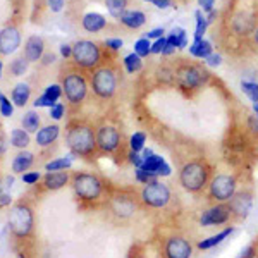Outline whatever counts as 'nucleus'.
<instances>
[{
	"mask_svg": "<svg viewBox=\"0 0 258 258\" xmlns=\"http://www.w3.org/2000/svg\"><path fill=\"white\" fill-rule=\"evenodd\" d=\"M167 43L172 45V47H176L177 50H182L188 47V35H186V30L184 28H172L170 33L167 35Z\"/></svg>",
	"mask_w": 258,
	"mask_h": 258,
	"instance_id": "cd10ccee",
	"label": "nucleus"
},
{
	"mask_svg": "<svg viewBox=\"0 0 258 258\" xmlns=\"http://www.w3.org/2000/svg\"><path fill=\"white\" fill-rule=\"evenodd\" d=\"M2 71H4V62L0 60V78H2Z\"/></svg>",
	"mask_w": 258,
	"mask_h": 258,
	"instance_id": "e2e57ef3",
	"label": "nucleus"
},
{
	"mask_svg": "<svg viewBox=\"0 0 258 258\" xmlns=\"http://www.w3.org/2000/svg\"><path fill=\"white\" fill-rule=\"evenodd\" d=\"M120 24L129 28V30H140L145 23H147V14L141 11H126L120 16Z\"/></svg>",
	"mask_w": 258,
	"mask_h": 258,
	"instance_id": "5701e85b",
	"label": "nucleus"
},
{
	"mask_svg": "<svg viewBox=\"0 0 258 258\" xmlns=\"http://www.w3.org/2000/svg\"><path fill=\"white\" fill-rule=\"evenodd\" d=\"M174 80L177 81V85L184 90H197L200 86H203L209 80V71L200 68L197 64H181L174 71Z\"/></svg>",
	"mask_w": 258,
	"mask_h": 258,
	"instance_id": "1a4fd4ad",
	"label": "nucleus"
},
{
	"mask_svg": "<svg viewBox=\"0 0 258 258\" xmlns=\"http://www.w3.org/2000/svg\"><path fill=\"white\" fill-rule=\"evenodd\" d=\"M30 133L26 131V129H12L11 131V145L14 148H18V150H24L30 145Z\"/></svg>",
	"mask_w": 258,
	"mask_h": 258,
	"instance_id": "7c9ffc66",
	"label": "nucleus"
},
{
	"mask_svg": "<svg viewBox=\"0 0 258 258\" xmlns=\"http://www.w3.org/2000/svg\"><path fill=\"white\" fill-rule=\"evenodd\" d=\"M60 55L64 57V59H69V57H73V45L69 43H62L60 48H59Z\"/></svg>",
	"mask_w": 258,
	"mask_h": 258,
	"instance_id": "864d4df0",
	"label": "nucleus"
},
{
	"mask_svg": "<svg viewBox=\"0 0 258 258\" xmlns=\"http://www.w3.org/2000/svg\"><path fill=\"white\" fill-rule=\"evenodd\" d=\"M122 145L119 129L110 124H103L97 129V148L102 153H115Z\"/></svg>",
	"mask_w": 258,
	"mask_h": 258,
	"instance_id": "9b49d317",
	"label": "nucleus"
},
{
	"mask_svg": "<svg viewBox=\"0 0 258 258\" xmlns=\"http://www.w3.org/2000/svg\"><path fill=\"white\" fill-rule=\"evenodd\" d=\"M129 162H131V164L135 165V169H136V167H141V165H143L145 159L141 157V153H138V152H129Z\"/></svg>",
	"mask_w": 258,
	"mask_h": 258,
	"instance_id": "8fccbe9b",
	"label": "nucleus"
},
{
	"mask_svg": "<svg viewBox=\"0 0 258 258\" xmlns=\"http://www.w3.org/2000/svg\"><path fill=\"white\" fill-rule=\"evenodd\" d=\"M69 182H71V176L68 170H55V172H47L43 176V188L48 191L62 189Z\"/></svg>",
	"mask_w": 258,
	"mask_h": 258,
	"instance_id": "412c9836",
	"label": "nucleus"
},
{
	"mask_svg": "<svg viewBox=\"0 0 258 258\" xmlns=\"http://www.w3.org/2000/svg\"><path fill=\"white\" fill-rule=\"evenodd\" d=\"M164 33H165V30H164V28H153V30H150L148 33H147V38L148 40H159V38H162V36H165L164 35Z\"/></svg>",
	"mask_w": 258,
	"mask_h": 258,
	"instance_id": "3c124183",
	"label": "nucleus"
},
{
	"mask_svg": "<svg viewBox=\"0 0 258 258\" xmlns=\"http://www.w3.org/2000/svg\"><path fill=\"white\" fill-rule=\"evenodd\" d=\"M6 152H7V138H6V135H4L2 129H0V157H2Z\"/></svg>",
	"mask_w": 258,
	"mask_h": 258,
	"instance_id": "6e6d98bb",
	"label": "nucleus"
},
{
	"mask_svg": "<svg viewBox=\"0 0 258 258\" xmlns=\"http://www.w3.org/2000/svg\"><path fill=\"white\" fill-rule=\"evenodd\" d=\"M122 64H124V69H126L129 74L140 73V71L143 69V59H141L140 55H136L135 52L127 53V55L124 57Z\"/></svg>",
	"mask_w": 258,
	"mask_h": 258,
	"instance_id": "72a5a7b5",
	"label": "nucleus"
},
{
	"mask_svg": "<svg viewBox=\"0 0 258 258\" xmlns=\"http://www.w3.org/2000/svg\"><path fill=\"white\" fill-rule=\"evenodd\" d=\"M191 255H193V246L184 236H170V238L165 239V258H191Z\"/></svg>",
	"mask_w": 258,
	"mask_h": 258,
	"instance_id": "4468645a",
	"label": "nucleus"
},
{
	"mask_svg": "<svg viewBox=\"0 0 258 258\" xmlns=\"http://www.w3.org/2000/svg\"><path fill=\"white\" fill-rule=\"evenodd\" d=\"M28 68H30V62L24 59V57H18V59H14L11 62L9 71H11L12 76L19 78V76H24V74H26Z\"/></svg>",
	"mask_w": 258,
	"mask_h": 258,
	"instance_id": "c9c22d12",
	"label": "nucleus"
},
{
	"mask_svg": "<svg viewBox=\"0 0 258 258\" xmlns=\"http://www.w3.org/2000/svg\"><path fill=\"white\" fill-rule=\"evenodd\" d=\"M170 198H172V193H170L169 186L159 181V179L145 184L143 189L140 191L141 203L145 207H150V209H164V207L169 205Z\"/></svg>",
	"mask_w": 258,
	"mask_h": 258,
	"instance_id": "6e6552de",
	"label": "nucleus"
},
{
	"mask_svg": "<svg viewBox=\"0 0 258 258\" xmlns=\"http://www.w3.org/2000/svg\"><path fill=\"white\" fill-rule=\"evenodd\" d=\"M241 90L253 103L258 102V83L255 81H241Z\"/></svg>",
	"mask_w": 258,
	"mask_h": 258,
	"instance_id": "ea45409f",
	"label": "nucleus"
},
{
	"mask_svg": "<svg viewBox=\"0 0 258 258\" xmlns=\"http://www.w3.org/2000/svg\"><path fill=\"white\" fill-rule=\"evenodd\" d=\"M253 112H255V117L258 119V102L253 103Z\"/></svg>",
	"mask_w": 258,
	"mask_h": 258,
	"instance_id": "680f3d73",
	"label": "nucleus"
},
{
	"mask_svg": "<svg viewBox=\"0 0 258 258\" xmlns=\"http://www.w3.org/2000/svg\"><path fill=\"white\" fill-rule=\"evenodd\" d=\"M62 95H64L62 85H55V83H53V85H48L47 88H45L43 93L33 102V105H35V109H52L60 100Z\"/></svg>",
	"mask_w": 258,
	"mask_h": 258,
	"instance_id": "f3484780",
	"label": "nucleus"
},
{
	"mask_svg": "<svg viewBox=\"0 0 258 258\" xmlns=\"http://www.w3.org/2000/svg\"><path fill=\"white\" fill-rule=\"evenodd\" d=\"M71 186L74 189V195L81 202H98L103 198L105 193V186L103 181L95 174L90 172H76L71 176Z\"/></svg>",
	"mask_w": 258,
	"mask_h": 258,
	"instance_id": "7ed1b4c3",
	"label": "nucleus"
},
{
	"mask_svg": "<svg viewBox=\"0 0 258 258\" xmlns=\"http://www.w3.org/2000/svg\"><path fill=\"white\" fill-rule=\"evenodd\" d=\"M232 232H234V227L229 226V227L224 229V231L217 232V234H214V236H210V238L200 241V243H198V249H210V248L217 246V244L222 243V241L226 239V238H229V236H231Z\"/></svg>",
	"mask_w": 258,
	"mask_h": 258,
	"instance_id": "bb28decb",
	"label": "nucleus"
},
{
	"mask_svg": "<svg viewBox=\"0 0 258 258\" xmlns=\"http://www.w3.org/2000/svg\"><path fill=\"white\" fill-rule=\"evenodd\" d=\"M238 181L231 174H219L209 182V197L217 203H227L236 195Z\"/></svg>",
	"mask_w": 258,
	"mask_h": 258,
	"instance_id": "9d476101",
	"label": "nucleus"
},
{
	"mask_svg": "<svg viewBox=\"0 0 258 258\" xmlns=\"http://www.w3.org/2000/svg\"><path fill=\"white\" fill-rule=\"evenodd\" d=\"M135 177H136V181L141 182V184H148V182H152V181H155V179H157L153 174L147 172V170L141 169V167L135 169Z\"/></svg>",
	"mask_w": 258,
	"mask_h": 258,
	"instance_id": "a19ab883",
	"label": "nucleus"
},
{
	"mask_svg": "<svg viewBox=\"0 0 258 258\" xmlns=\"http://www.w3.org/2000/svg\"><path fill=\"white\" fill-rule=\"evenodd\" d=\"M66 114V105L62 102H57L55 105L50 109V117H52L53 120H60L62 117H64Z\"/></svg>",
	"mask_w": 258,
	"mask_h": 258,
	"instance_id": "37998d69",
	"label": "nucleus"
},
{
	"mask_svg": "<svg viewBox=\"0 0 258 258\" xmlns=\"http://www.w3.org/2000/svg\"><path fill=\"white\" fill-rule=\"evenodd\" d=\"M145 143H147V135L138 131V133H135L131 138H129V150H131V152L141 153V152H143V148H145Z\"/></svg>",
	"mask_w": 258,
	"mask_h": 258,
	"instance_id": "4c0bfd02",
	"label": "nucleus"
},
{
	"mask_svg": "<svg viewBox=\"0 0 258 258\" xmlns=\"http://www.w3.org/2000/svg\"><path fill=\"white\" fill-rule=\"evenodd\" d=\"M21 179H23V182L24 184H38L40 182V179H41V174L40 172H36V170H30V172H24V174H21Z\"/></svg>",
	"mask_w": 258,
	"mask_h": 258,
	"instance_id": "79ce46f5",
	"label": "nucleus"
},
{
	"mask_svg": "<svg viewBox=\"0 0 258 258\" xmlns=\"http://www.w3.org/2000/svg\"><path fill=\"white\" fill-rule=\"evenodd\" d=\"M219 18V12L217 11H212V12H209V14H207V21H209V24H212V23H214V21L215 19H217Z\"/></svg>",
	"mask_w": 258,
	"mask_h": 258,
	"instance_id": "13d9d810",
	"label": "nucleus"
},
{
	"mask_svg": "<svg viewBox=\"0 0 258 258\" xmlns=\"http://www.w3.org/2000/svg\"><path fill=\"white\" fill-rule=\"evenodd\" d=\"M21 47V33L16 26L0 30V55H11Z\"/></svg>",
	"mask_w": 258,
	"mask_h": 258,
	"instance_id": "2eb2a0df",
	"label": "nucleus"
},
{
	"mask_svg": "<svg viewBox=\"0 0 258 258\" xmlns=\"http://www.w3.org/2000/svg\"><path fill=\"white\" fill-rule=\"evenodd\" d=\"M255 251H256L255 246H248L241 251V255L238 258H255Z\"/></svg>",
	"mask_w": 258,
	"mask_h": 258,
	"instance_id": "5fc2aeb1",
	"label": "nucleus"
},
{
	"mask_svg": "<svg viewBox=\"0 0 258 258\" xmlns=\"http://www.w3.org/2000/svg\"><path fill=\"white\" fill-rule=\"evenodd\" d=\"M200 9L203 11V14H209V12L214 11L215 7V0H198Z\"/></svg>",
	"mask_w": 258,
	"mask_h": 258,
	"instance_id": "09e8293b",
	"label": "nucleus"
},
{
	"mask_svg": "<svg viewBox=\"0 0 258 258\" xmlns=\"http://www.w3.org/2000/svg\"><path fill=\"white\" fill-rule=\"evenodd\" d=\"M71 59L80 69L95 71L102 64V48L91 40H78L73 45V57Z\"/></svg>",
	"mask_w": 258,
	"mask_h": 258,
	"instance_id": "39448f33",
	"label": "nucleus"
},
{
	"mask_svg": "<svg viewBox=\"0 0 258 258\" xmlns=\"http://www.w3.org/2000/svg\"><path fill=\"white\" fill-rule=\"evenodd\" d=\"M176 47H172V45H165V48L164 50H162V57H170V55H172V53H176Z\"/></svg>",
	"mask_w": 258,
	"mask_h": 258,
	"instance_id": "4d7b16f0",
	"label": "nucleus"
},
{
	"mask_svg": "<svg viewBox=\"0 0 258 258\" xmlns=\"http://www.w3.org/2000/svg\"><path fill=\"white\" fill-rule=\"evenodd\" d=\"M205 64L209 66V68H219V66L222 64V55H220V53H210L205 59Z\"/></svg>",
	"mask_w": 258,
	"mask_h": 258,
	"instance_id": "49530a36",
	"label": "nucleus"
},
{
	"mask_svg": "<svg viewBox=\"0 0 258 258\" xmlns=\"http://www.w3.org/2000/svg\"><path fill=\"white\" fill-rule=\"evenodd\" d=\"M135 53H136V55H140L141 59H145V57L152 55V40H148L147 36L140 38L135 43Z\"/></svg>",
	"mask_w": 258,
	"mask_h": 258,
	"instance_id": "e433bc0d",
	"label": "nucleus"
},
{
	"mask_svg": "<svg viewBox=\"0 0 258 258\" xmlns=\"http://www.w3.org/2000/svg\"><path fill=\"white\" fill-rule=\"evenodd\" d=\"M145 2L153 4V6L159 7V9H169V7L172 6V0H145Z\"/></svg>",
	"mask_w": 258,
	"mask_h": 258,
	"instance_id": "603ef678",
	"label": "nucleus"
},
{
	"mask_svg": "<svg viewBox=\"0 0 258 258\" xmlns=\"http://www.w3.org/2000/svg\"><path fill=\"white\" fill-rule=\"evenodd\" d=\"M45 55V41L41 36L38 35H31L30 38L24 43V59H26L30 64L33 62H40L41 57Z\"/></svg>",
	"mask_w": 258,
	"mask_h": 258,
	"instance_id": "6ab92c4d",
	"label": "nucleus"
},
{
	"mask_svg": "<svg viewBox=\"0 0 258 258\" xmlns=\"http://www.w3.org/2000/svg\"><path fill=\"white\" fill-rule=\"evenodd\" d=\"M59 136H60V126L59 124H50V126H43L38 129L35 140L38 147L47 148V147H52Z\"/></svg>",
	"mask_w": 258,
	"mask_h": 258,
	"instance_id": "aec40b11",
	"label": "nucleus"
},
{
	"mask_svg": "<svg viewBox=\"0 0 258 258\" xmlns=\"http://www.w3.org/2000/svg\"><path fill=\"white\" fill-rule=\"evenodd\" d=\"M14 109H16V105L12 103V100L7 98L6 95L0 91V115H2V117H12V115H14Z\"/></svg>",
	"mask_w": 258,
	"mask_h": 258,
	"instance_id": "58836bf2",
	"label": "nucleus"
},
{
	"mask_svg": "<svg viewBox=\"0 0 258 258\" xmlns=\"http://www.w3.org/2000/svg\"><path fill=\"white\" fill-rule=\"evenodd\" d=\"M66 145L74 157H91L97 152V131L86 122H71L66 131Z\"/></svg>",
	"mask_w": 258,
	"mask_h": 258,
	"instance_id": "f257e3e1",
	"label": "nucleus"
},
{
	"mask_svg": "<svg viewBox=\"0 0 258 258\" xmlns=\"http://www.w3.org/2000/svg\"><path fill=\"white\" fill-rule=\"evenodd\" d=\"M33 164H35V155L31 152H26V150H21L12 160V172L24 174L26 170H30Z\"/></svg>",
	"mask_w": 258,
	"mask_h": 258,
	"instance_id": "b1692460",
	"label": "nucleus"
},
{
	"mask_svg": "<svg viewBox=\"0 0 258 258\" xmlns=\"http://www.w3.org/2000/svg\"><path fill=\"white\" fill-rule=\"evenodd\" d=\"M167 45V36H162L159 40H153L152 41V53L153 55H162V50L165 48Z\"/></svg>",
	"mask_w": 258,
	"mask_h": 258,
	"instance_id": "c03bdc74",
	"label": "nucleus"
},
{
	"mask_svg": "<svg viewBox=\"0 0 258 258\" xmlns=\"http://www.w3.org/2000/svg\"><path fill=\"white\" fill-rule=\"evenodd\" d=\"M229 209H231L232 217H239L244 219L251 210L253 205V195L248 193V191H241V193H236L234 197L227 202Z\"/></svg>",
	"mask_w": 258,
	"mask_h": 258,
	"instance_id": "dca6fc26",
	"label": "nucleus"
},
{
	"mask_svg": "<svg viewBox=\"0 0 258 258\" xmlns=\"http://www.w3.org/2000/svg\"><path fill=\"white\" fill-rule=\"evenodd\" d=\"M88 80L80 71H69L62 78V91L71 105H81L88 95Z\"/></svg>",
	"mask_w": 258,
	"mask_h": 258,
	"instance_id": "0eeeda50",
	"label": "nucleus"
},
{
	"mask_svg": "<svg viewBox=\"0 0 258 258\" xmlns=\"http://www.w3.org/2000/svg\"><path fill=\"white\" fill-rule=\"evenodd\" d=\"M21 122H23V129H26V131L31 135V133H38L40 124H41V117L36 110H28L26 114L23 115Z\"/></svg>",
	"mask_w": 258,
	"mask_h": 258,
	"instance_id": "c756f323",
	"label": "nucleus"
},
{
	"mask_svg": "<svg viewBox=\"0 0 258 258\" xmlns=\"http://www.w3.org/2000/svg\"><path fill=\"white\" fill-rule=\"evenodd\" d=\"M141 169H145L147 172L153 174L155 177H167L172 174V169H170V165L167 164V160H165L162 155H157V153H153L152 157L145 159Z\"/></svg>",
	"mask_w": 258,
	"mask_h": 258,
	"instance_id": "a211bd4d",
	"label": "nucleus"
},
{
	"mask_svg": "<svg viewBox=\"0 0 258 258\" xmlns=\"http://www.w3.org/2000/svg\"><path fill=\"white\" fill-rule=\"evenodd\" d=\"M253 43H255V47L258 48V26L255 28V31H253Z\"/></svg>",
	"mask_w": 258,
	"mask_h": 258,
	"instance_id": "052dcab7",
	"label": "nucleus"
},
{
	"mask_svg": "<svg viewBox=\"0 0 258 258\" xmlns=\"http://www.w3.org/2000/svg\"><path fill=\"white\" fill-rule=\"evenodd\" d=\"M210 167L205 160H189L179 170V182L189 193H200L209 186Z\"/></svg>",
	"mask_w": 258,
	"mask_h": 258,
	"instance_id": "f03ea898",
	"label": "nucleus"
},
{
	"mask_svg": "<svg viewBox=\"0 0 258 258\" xmlns=\"http://www.w3.org/2000/svg\"><path fill=\"white\" fill-rule=\"evenodd\" d=\"M14 184V177H4L0 179V209L2 207H9L12 202V197L9 193V189Z\"/></svg>",
	"mask_w": 258,
	"mask_h": 258,
	"instance_id": "2f4dec72",
	"label": "nucleus"
},
{
	"mask_svg": "<svg viewBox=\"0 0 258 258\" xmlns=\"http://www.w3.org/2000/svg\"><path fill=\"white\" fill-rule=\"evenodd\" d=\"M91 90L102 100H109L115 95L117 90V73L110 66H100L91 74Z\"/></svg>",
	"mask_w": 258,
	"mask_h": 258,
	"instance_id": "423d86ee",
	"label": "nucleus"
},
{
	"mask_svg": "<svg viewBox=\"0 0 258 258\" xmlns=\"http://www.w3.org/2000/svg\"><path fill=\"white\" fill-rule=\"evenodd\" d=\"M81 26H83V30L88 33H100L107 28V19H105V16H102L100 12H88V14L83 16Z\"/></svg>",
	"mask_w": 258,
	"mask_h": 258,
	"instance_id": "4be33fe9",
	"label": "nucleus"
},
{
	"mask_svg": "<svg viewBox=\"0 0 258 258\" xmlns=\"http://www.w3.org/2000/svg\"><path fill=\"white\" fill-rule=\"evenodd\" d=\"M35 227V214L28 202L21 200L14 203L9 212V229L11 234L18 239H26L31 236Z\"/></svg>",
	"mask_w": 258,
	"mask_h": 258,
	"instance_id": "20e7f679",
	"label": "nucleus"
},
{
	"mask_svg": "<svg viewBox=\"0 0 258 258\" xmlns=\"http://www.w3.org/2000/svg\"><path fill=\"white\" fill-rule=\"evenodd\" d=\"M195 19H197V30H195V40H203L207 33V28H209V21H207V16L203 14L202 9H198L195 12Z\"/></svg>",
	"mask_w": 258,
	"mask_h": 258,
	"instance_id": "f704fd0d",
	"label": "nucleus"
},
{
	"mask_svg": "<svg viewBox=\"0 0 258 258\" xmlns=\"http://www.w3.org/2000/svg\"><path fill=\"white\" fill-rule=\"evenodd\" d=\"M214 53V45L210 43L209 40H193V43L189 45V55L195 57V59H203Z\"/></svg>",
	"mask_w": 258,
	"mask_h": 258,
	"instance_id": "a878e982",
	"label": "nucleus"
},
{
	"mask_svg": "<svg viewBox=\"0 0 258 258\" xmlns=\"http://www.w3.org/2000/svg\"><path fill=\"white\" fill-rule=\"evenodd\" d=\"M105 47L109 50H112V52H119V50L124 47V41L120 38H107Z\"/></svg>",
	"mask_w": 258,
	"mask_h": 258,
	"instance_id": "a18cd8bd",
	"label": "nucleus"
},
{
	"mask_svg": "<svg viewBox=\"0 0 258 258\" xmlns=\"http://www.w3.org/2000/svg\"><path fill=\"white\" fill-rule=\"evenodd\" d=\"M31 98V86L28 83H18V85L12 88L11 100L16 107H24Z\"/></svg>",
	"mask_w": 258,
	"mask_h": 258,
	"instance_id": "393cba45",
	"label": "nucleus"
},
{
	"mask_svg": "<svg viewBox=\"0 0 258 258\" xmlns=\"http://www.w3.org/2000/svg\"><path fill=\"white\" fill-rule=\"evenodd\" d=\"M47 4H48V9L55 12V14L62 12V9L66 7V0H48Z\"/></svg>",
	"mask_w": 258,
	"mask_h": 258,
	"instance_id": "de8ad7c7",
	"label": "nucleus"
},
{
	"mask_svg": "<svg viewBox=\"0 0 258 258\" xmlns=\"http://www.w3.org/2000/svg\"><path fill=\"white\" fill-rule=\"evenodd\" d=\"M136 200L131 195L126 193H117L114 197H110L109 200V210L114 217H117L119 220H126L129 217H133L136 212Z\"/></svg>",
	"mask_w": 258,
	"mask_h": 258,
	"instance_id": "f8f14e48",
	"label": "nucleus"
},
{
	"mask_svg": "<svg viewBox=\"0 0 258 258\" xmlns=\"http://www.w3.org/2000/svg\"><path fill=\"white\" fill-rule=\"evenodd\" d=\"M41 60H43V64H52V62L55 60V55H53V53H50V55H43L41 57Z\"/></svg>",
	"mask_w": 258,
	"mask_h": 258,
	"instance_id": "bf43d9fd",
	"label": "nucleus"
},
{
	"mask_svg": "<svg viewBox=\"0 0 258 258\" xmlns=\"http://www.w3.org/2000/svg\"><path fill=\"white\" fill-rule=\"evenodd\" d=\"M129 0H105V7L112 18L120 19V16L127 11Z\"/></svg>",
	"mask_w": 258,
	"mask_h": 258,
	"instance_id": "473e14b6",
	"label": "nucleus"
},
{
	"mask_svg": "<svg viewBox=\"0 0 258 258\" xmlns=\"http://www.w3.org/2000/svg\"><path fill=\"white\" fill-rule=\"evenodd\" d=\"M74 162V155H66V157H59V159H53L45 164V170L47 172H55V170H68L73 167Z\"/></svg>",
	"mask_w": 258,
	"mask_h": 258,
	"instance_id": "c85d7f7f",
	"label": "nucleus"
},
{
	"mask_svg": "<svg viewBox=\"0 0 258 258\" xmlns=\"http://www.w3.org/2000/svg\"><path fill=\"white\" fill-rule=\"evenodd\" d=\"M232 214L227 203H217V205L210 207L200 215V224L205 227H214V226H222L231 220Z\"/></svg>",
	"mask_w": 258,
	"mask_h": 258,
	"instance_id": "ddd939ff",
	"label": "nucleus"
}]
</instances>
